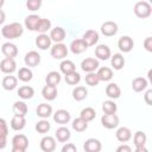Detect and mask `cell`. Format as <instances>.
<instances>
[{"label":"cell","instance_id":"obj_5","mask_svg":"<svg viewBox=\"0 0 152 152\" xmlns=\"http://www.w3.org/2000/svg\"><path fill=\"white\" fill-rule=\"evenodd\" d=\"M101 124L107 129H113L119 126V116L116 114H103L101 118Z\"/></svg>","mask_w":152,"mask_h":152},{"label":"cell","instance_id":"obj_11","mask_svg":"<svg viewBox=\"0 0 152 152\" xmlns=\"http://www.w3.org/2000/svg\"><path fill=\"white\" fill-rule=\"evenodd\" d=\"M40 150L43 152H53L56 150V139L46 135L40 140Z\"/></svg>","mask_w":152,"mask_h":152},{"label":"cell","instance_id":"obj_19","mask_svg":"<svg viewBox=\"0 0 152 152\" xmlns=\"http://www.w3.org/2000/svg\"><path fill=\"white\" fill-rule=\"evenodd\" d=\"M42 95L45 100L48 101H53L57 97V88L56 86H51V84H46L43 87L42 89Z\"/></svg>","mask_w":152,"mask_h":152},{"label":"cell","instance_id":"obj_26","mask_svg":"<svg viewBox=\"0 0 152 152\" xmlns=\"http://www.w3.org/2000/svg\"><path fill=\"white\" fill-rule=\"evenodd\" d=\"M148 83H147V80L144 78V77H135L133 81H132V89L135 91V93H140L142 90H145L147 88Z\"/></svg>","mask_w":152,"mask_h":152},{"label":"cell","instance_id":"obj_14","mask_svg":"<svg viewBox=\"0 0 152 152\" xmlns=\"http://www.w3.org/2000/svg\"><path fill=\"white\" fill-rule=\"evenodd\" d=\"M24 62L27 66H37L40 63V55L37 51H28L24 57Z\"/></svg>","mask_w":152,"mask_h":152},{"label":"cell","instance_id":"obj_33","mask_svg":"<svg viewBox=\"0 0 152 152\" xmlns=\"http://www.w3.org/2000/svg\"><path fill=\"white\" fill-rule=\"evenodd\" d=\"M18 95L19 97H21L23 100H28L32 99L34 95V89L30 86H23L18 89Z\"/></svg>","mask_w":152,"mask_h":152},{"label":"cell","instance_id":"obj_36","mask_svg":"<svg viewBox=\"0 0 152 152\" xmlns=\"http://www.w3.org/2000/svg\"><path fill=\"white\" fill-rule=\"evenodd\" d=\"M51 28V21L50 19H46V18H40L37 26H36V32H39V33H45L48 32L49 30Z\"/></svg>","mask_w":152,"mask_h":152},{"label":"cell","instance_id":"obj_29","mask_svg":"<svg viewBox=\"0 0 152 152\" xmlns=\"http://www.w3.org/2000/svg\"><path fill=\"white\" fill-rule=\"evenodd\" d=\"M110 64L115 70H121L125 66V58L121 53H114L110 56Z\"/></svg>","mask_w":152,"mask_h":152},{"label":"cell","instance_id":"obj_21","mask_svg":"<svg viewBox=\"0 0 152 152\" xmlns=\"http://www.w3.org/2000/svg\"><path fill=\"white\" fill-rule=\"evenodd\" d=\"M115 137L120 142H127L132 138V132L128 127H120V128L116 129Z\"/></svg>","mask_w":152,"mask_h":152},{"label":"cell","instance_id":"obj_7","mask_svg":"<svg viewBox=\"0 0 152 152\" xmlns=\"http://www.w3.org/2000/svg\"><path fill=\"white\" fill-rule=\"evenodd\" d=\"M17 69V63L14 61V58H4L1 62H0V70L4 72V74H12Z\"/></svg>","mask_w":152,"mask_h":152},{"label":"cell","instance_id":"obj_30","mask_svg":"<svg viewBox=\"0 0 152 152\" xmlns=\"http://www.w3.org/2000/svg\"><path fill=\"white\" fill-rule=\"evenodd\" d=\"M27 104L24 101H15L13 104V113L14 115H20V116H25L27 114Z\"/></svg>","mask_w":152,"mask_h":152},{"label":"cell","instance_id":"obj_3","mask_svg":"<svg viewBox=\"0 0 152 152\" xmlns=\"http://www.w3.org/2000/svg\"><path fill=\"white\" fill-rule=\"evenodd\" d=\"M28 146V139L25 134H17L12 138V152H25Z\"/></svg>","mask_w":152,"mask_h":152},{"label":"cell","instance_id":"obj_1","mask_svg":"<svg viewBox=\"0 0 152 152\" xmlns=\"http://www.w3.org/2000/svg\"><path fill=\"white\" fill-rule=\"evenodd\" d=\"M23 33H24V27L18 21L7 24V25H5L1 28V34L6 39H15V38H19Z\"/></svg>","mask_w":152,"mask_h":152},{"label":"cell","instance_id":"obj_46","mask_svg":"<svg viewBox=\"0 0 152 152\" xmlns=\"http://www.w3.org/2000/svg\"><path fill=\"white\" fill-rule=\"evenodd\" d=\"M0 135L2 137H7L8 135V126L5 119L0 118Z\"/></svg>","mask_w":152,"mask_h":152},{"label":"cell","instance_id":"obj_43","mask_svg":"<svg viewBox=\"0 0 152 152\" xmlns=\"http://www.w3.org/2000/svg\"><path fill=\"white\" fill-rule=\"evenodd\" d=\"M50 128H51V125H50V122H49L48 120H45V119H43V120H40V121H38V122L36 124V131H37L38 133H40V134L48 133V132L50 131Z\"/></svg>","mask_w":152,"mask_h":152},{"label":"cell","instance_id":"obj_32","mask_svg":"<svg viewBox=\"0 0 152 152\" xmlns=\"http://www.w3.org/2000/svg\"><path fill=\"white\" fill-rule=\"evenodd\" d=\"M32 77H33V72H32V70L30 69V68H26V66H24V68H20L19 69V71H18V80H20L21 82H30L31 80H32Z\"/></svg>","mask_w":152,"mask_h":152},{"label":"cell","instance_id":"obj_9","mask_svg":"<svg viewBox=\"0 0 152 152\" xmlns=\"http://www.w3.org/2000/svg\"><path fill=\"white\" fill-rule=\"evenodd\" d=\"M69 48H70V51L74 55H80V53L84 52L88 49V45L86 44V42L82 38H77V39H74L70 43V46Z\"/></svg>","mask_w":152,"mask_h":152},{"label":"cell","instance_id":"obj_55","mask_svg":"<svg viewBox=\"0 0 152 152\" xmlns=\"http://www.w3.org/2000/svg\"><path fill=\"white\" fill-rule=\"evenodd\" d=\"M4 4H5V0H0V10L2 8V6H4Z\"/></svg>","mask_w":152,"mask_h":152},{"label":"cell","instance_id":"obj_18","mask_svg":"<svg viewBox=\"0 0 152 152\" xmlns=\"http://www.w3.org/2000/svg\"><path fill=\"white\" fill-rule=\"evenodd\" d=\"M65 30L63 27H55V28H51L50 31V38L52 42L55 43H62L64 39H65Z\"/></svg>","mask_w":152,"mask_h":152},{"label":"cell","instance_id":"obj_37","mask_svg":"<svg viewBox=\"0 0 152 152\" xmlns=\"http://www.w3.org/2000/svg\"><path fill=\"white\" fill-rule=\"evenodd\" d=\"M72 128L76 131V132H84L87 128H88V121L84 120L83 118H76L74 121H72Z\"/></svg>","mask_w":152,"mask_h":152},{"label":"cell","instance_id":"obj_39","mask_svg":"<svg viewBox=\"0 0 152 152\" xmlns=\"http://www.w3.org/2000/svg\"><path fill=\"white\" fill-rule=\"evenodd\" d=\"M80 116L83 118L84 120H87V121L89 122V121H93V120L95 119L96 112H95V109L91 108V107H86V108H83V109L81 110Z\"/></svg>","mask_w":152,"mask_h":152},{"label":"cell","instance_id":"obj_48","mask_svg":"<svg viewBox=\"0 0 152 152\" xmlns=\"http://www.w3.org/2000/svg\"><path fill=\"white\" fill-rule=\"evenodd\" d=\"M144 48H145L146 51L152 52V37H147L144 40Z\"/></svg>","mask_w":152,"mask_h":152},{"label":"cell","instance_id":"obj_51","mask_svg":"<svg viewBox=\"0 0 152 152\" xmlns=\"http://www.w3.org/2000/svg\"><path fill=\"white\" fill-rule=\"evenodd\" d=\"M6 145H7V137H2V135H0V150L5 148Z\"/></svg>","mask_w":152,"mask_h":152},{"label":"cell","instance_id":"obj_4","mask_svg":"<svg viewBox=\"0 0 152 152\" xmlns=\"http://www.w3.org/2000/svg\"><path fill=\"white\" fill-rule=\"evenodd\" d=\"M50 55L55 59H64L68 56V48L63 43H56L50 48Z\"/></svg>","mask_w":152,"mask_h":152},{"label":"cell","instance_id":"obj_49","mask_svg":"<svg viewBox=\"0 0 152 152\" xmlns=\"http://www.w3.org/2000/svg\"><path fill=\"white\" fill-rule=\"evenodd\" d=\"M144 100H145L146 104L152 106V89H148V90L145 93V95H144Z\"/></svg>","mask_w":152,"mask_h":152},{"label":"cell","instance_id":"obj_45","mask_svg":"<svg viewBox=\"0 0 152 152\" xmlns=\"http://www.w3.org/2000/svg\"><path fill=\"white\" fill-rule=\"evenodd\" d=\"M42 2H43V0H27L26 1V7H27V10L34 12V11H38L40 8Z\"/></svg>","mask_w":152,"mask_h":152},{"label":"cell","instance_id":"obj_31","mask_svg":"<svg viewBox=\"0 0 152 152\" xmlns=\"http://www.w3.org/2000/svg\"><path fill=\"white\" fill-rule=\"evenodd\" d=\"M59 69H61V72H63L64 75H66V74H70V72L75 71L76 70V65L70 59H63L61 62V64H59Z\"/></svg>","mask_w":152,"mask_h":152},{"label":"cell","instance_id":"obj_25","mask_svg":"<svg viewBox=\"0 0 152 152\" xmlns=\"http://www.w3.org/2000/svg\"><path fill=\"white\" fill-rule=\"evenodd\" d=\"M36 113L39 118L42 119H48L51 114H52V107L48 103H40L38 104L37 109H36Z\"/></svg>","mask_w":152,"mask_h":152},{"label":"cell","instance_id":"obj_15","mask_svg":"<svg viewBox=\"0 0 152 152\" xmlns=\"http://www.w3.org/2000/svg\"><path fill=\"white\" fill-rule=\"evenodd\" d=\"M71 120V115L68 110L65 109H58L55 114H53V121L59 124V125H65Z\"/></svg>","mask_w":152,"mask_h":152},{"label":"cell","instance_id":"obj_22","mask_svg":"<svg viewBox=\"0 0 152 152\" xmlns=\"http://www.w3.org/2000/svg\"><path fill=\"white\" fill-rule=\"evenodd\" d=\"M55 137H56L57 141H59V142H66L70 139L71 133H70L69 128H66V127H64V125H62V127H59V128L56 129Z\"/></svg>","mask_w":152,"mask_h":152},{"label":"cell","instance_id":"obj_35","mask_svg":"<svg viewBox=\"0 0 152 152\" xmlns=\"http://www.w3.org/2000/svg\"><path fill=\"white\" fill-rule=\"evenodd\" d=\"M40 17L37 15V14H31V15H27L25 18V27L30 31H34L36 30V26L39 21Z\"/></svg>","mask_w":152,"mask_h":152},{"label":"cell","instance_id":"obj_16","mask_svg":"<svg viewBox=\"0 0 152 152\" xmlns=\"http://www.w3.org/2000/svg\"><path fill=\"white\" fill-rule=\"evenodd\" d=\"M1 51H2L4 56L5 57H8V58H14L18 55V48H17V45L13 44V43H10V42L2 44Z\"/></svg>","mask_w":152,"mask_h":152},{"label":"cell","instance_id":"obj_20","mask_svg":"<svg viewBox=\"0 0 152 152\" xmlns=\"http://www.w3.org/2000/svg\"><path fill=\"white\" fill-rule=\"evenodd\" d=\"M82 39L86 42L88 46H93L99 42V33L95 30H88L83 33Z\"/></svg>","mask_w":152,"mask_h":152},{"label":"cell","instance_id":"obj_2","mask_svg":"<svg viewBox=\"0 0 152 152\" xmlns=\"http://www.w3.org/2000/svg\"><path fill=\"white\" fill-rule=\"evenodd\" d=\"M134 14L140 19H146L152 13V6L147 1H138L133 7Z\"/></svg>","mask_w":152,"mask_h":152},{"label":"cell","instance_id":"obj_53","mask_svg":"<svg viewBox=\"0 0 152 152\" xmlns=\"http://www.w3.org/2000/svg\"><path fill=\"white\" fill-rule=\"evenodd\" d=\"M135 151L137 152H147V148L144 146H135Z\"/></svg>","mask_w":152,"mask_h":152},{"label":"cell","instance_id":"obj_38","mask_svg":"<svg viewBox=\"0 0 152 152\" xmlns=\"http://www.w3.org/2000/svg\"><path fill=\"white\" fill-rule=\"evenodd\" d=\"M61 80H62V77L58 71H50L45 78L46 84H51V86H57L61 82Z\"/></svg>","mask_w":152,"mask_h":152},{"label":"cell","instance_id":"obj_40","mask_svg":"<svg viewBox=\"0 0 152 152\" xmlns=\"http://www.w3.org/2000/svg\"><path fill=\"white\" fill-rule=\"evenodd\" d=\"M116 109H118V106L112 100L104 101L102 103V110H103L104 114H115L116 113Z\"/></svg>","mask_w":152,"mask_h":152},{"label":"cell","instance_id":"obj_50","mask_svg":"<svg viewBox=\"0 0 152 152\" xmlns=\"http://www.w3.org/2000/svg\"><path fill=\"white\" fill-rule=\"evenodd\" d=\"M131 151H132V147L128 145H121L116 148V152H131Z\"/></svg>","mask_w":152,"mask_h":152},{"label":"cell","instance_id":"obj_8","mask_svg":"<svg viewBox=\"0 0 152 152\" xmlns=\"http://www.w3.org/2000/svg\"><path fill=\"white\" fill-rule=\"evenodd\" d=\"M116 32H118V25L114 21L108 20L101 25V33L106 37H113L116 34Z\"/></svg>","mask_w":152,"mask_h":152},{"label":"cell","instance_id":"obj_41","mask_svg":"<svg viewBox=\"0 0 152 152\" xmlns=\"http://www.w3.org/2000/svg\"><path fill=\"white\" fill-rule=\"evenodd\" d=\"M133 141H134V145L135 146H144L146 144V141H147V135L145 134V132L138 131V132L134 133Z\"/></svg>","mask_w":152,"mask_h":152},{"label":"cell","instance_id":"obj_52","mask_svg":"<svg viewBox=\"0 0 152 152\" xmlns=\"http://www.w3.org/2000/svg\"><path fill=\"white\" fill-rule=\"evenodd\" d=\"M5 19H6V14H5V12H4L2 10H0V25L4 24Z\"/></svg>","mask_w":152,"mask_h":152},{"label":"cell","instance_id":"obj_6","mask_svg":"<svg viewBox=\"0 0 152 152\" xmlns=\"http://www.w3.org/2000/svg\"><path fill=\"white\" fill-rule=\"evenodd\" d=\"M100 66V63H99V59L96 58H93V57H88V58H84L82 62H81V69L86 72H93L95 71L96 69H99Z\"/></svg>","mask_w":152,"mask_h":152},{"label":"cell","instance_id":"obj_24","mask_svg":"<svg viewBox=\"0 0 152 152\" xmlns=\"http://www.w3.org/2000/svg\"><path fill=\"white\" fill-rule=\"evenodd\" d=\"M106 95L109 99H119L121 96V89L116 83H109L106 87Z\"/></svg>","mask_w":152,"mask_h":152},{"label":"cell","instance_id":"obj_44","mask_svg":"<svg viewBox=\"0 0 152 152\" xmlns=\"http://www.w3.org/2000/svg\"><path fill=\"white\" fill-rule=\"evenodd\" d=\"M100 82H101V81L99 80L97 74H96L95 71H93V72H87V75H86V83H87L88 86L95 87V86H97Z\"/></svg>","mask_w":152,"mask_h":152},{"label":"cell","instance_id":"obj_34","mask_svg":"<svg viewBox=\"0 0 152 152\" xmlns=\"http://www.w3.org/2000/svg\"><path fill=\"white\" fill-rule=\"evenodd\" d=\"M87 96H88V90H87L86 87L78 86V87L74 88V90H72V97H74V100H76V101H83Z\"/></svg>","mask_w":152,"mask_h":152},{"label":"cell","instance_id":"obj_28","mask_svg":"<svg viewBox=\"0 0 152 152\" xmlns=\"http://www.w3.org/2000/svg\"><path fill=\"white\" fill-rule=\"evenodd\" d=\"M18 86V78L15 76H11V74L8 76H5L2 80V88L5 90H13L15 89Z\"/></svg>","mask_w":152,"mask_h":152},{"label":"cell","instance_id":"obj_42","mask_svg":"<svg viewBox=\"0 0 152 152\" xmlns=\"http://www.w3.org/2000/svg\"><path fill=\"white\" fill-rule=\"evenodd\" d=\"M80 81H81V75L76 70L65 75V82L68 84H70V86H76V84L80 83Z\"/></svg>","mask_w":152,"mask_h":152},{"label":"cell","instance_id":"obj_54","mask_svg":"<svg viewBox=\"0 0 152 152\" xmlns=\"http://www.w3.org/2000/svg\"><path fill=\"white\" fill-rule=\"evenodd\" d=\"M147 76H148V80L152 82V70H148V74H147Z\"/></svg>","mask_w":152,"mask_h":152},{"label":"cell","instance_id":"obj_23","mask_svg":"<svg viewBox=\"0 0 152 152\" xmlns=\"http://www.w3.org/2000/svg\"><path fill=\"white\" fill-rule=\"evenodd\" d=\"M96 74H97L99 80L100 81H103V82H108L113 77V70L110 68H108V66H101V68L99 66Z\"/></svg>","mask_w":152,"mask_h":152},{"label":"cell","instance_id":"obj_47","mask_svg":"<svg viewBox=\"0 0 152 152\" xmlns=\"http://www.w3.org/2000/svg\"><path fill=\"white\" fill-rule=\"evenodd\" d=\"M62 152H77V147L74 144L68 142L66 145H64L62 147Z\"/></svg>","mask_w":152,"mask_h":152},{"label":"cell","instance_id":"obj_13","mask_svg":"<svg viewBox=\"0 0 152 152\" xmlns=\"http://www.w3.org/2000/svg\"><path fill=\"white\" fill-rule=\"evenodd\" d=\"M118 46L121 52H129L134 46V42L129 36H122L118 42Z\"/></svg>","mask_w":152,"mask_h":152},{"label":"cell","instance_id":"obj_12","mask_svg":"<svg viewBox=\"0 0 152 152\" xmlns=\"http://www.w3.org/2000/svg\"><path fill=\"white\" fill-rule=\"evenodd\" d=\"M95 56L101 59V61H107L112 56V51L109 49L108 45H104V44H100L95 48Z\"/></svg>","mask_w":152,"mask_h":152},{"label":"cell","instance_id":"obj_10","mask_svg":"<svg viewBox=\"0 0 152 152\" xmlns=\"http://www.w3.org/2000/svg\"><path fill=\"white\" fill-rule=\"evenodd\" d=\"M101 148H102V145L100 140L95 138H89L83 144V150L86 152H100Z\"/></svg>","mask_w":152,"mask_h":152},{"label":"cell","instance_id":"obj_17","mask_svg":"<svg viewBox=\"0 0 152 152\" xmlns=\"http://www.w3.org/2000/svg\"><path fill=\"white\" fill-rule=\"evenodd\" d=\"M51 42L52 40H51L50 36H48L46 33H40L36 38V45L40 50H48L49 48H51Z\"/></svg>","mask_w":152,"mask_h":152},{"label":"cell","instance_id":"obj_27","mask_svg":"<svg viewBox=\"0 0 152 152\" xmlns=\"http://www.w3.org/2000/svg\"><path fill=\"white\" fill-rule=\"evenodd\" d=\"M11 128L14 131H21L25 126H26V119L25 116H20V115H14L11 120Z\"/></svg>","mask_w":152,"mask_h":152}]
</instances>
